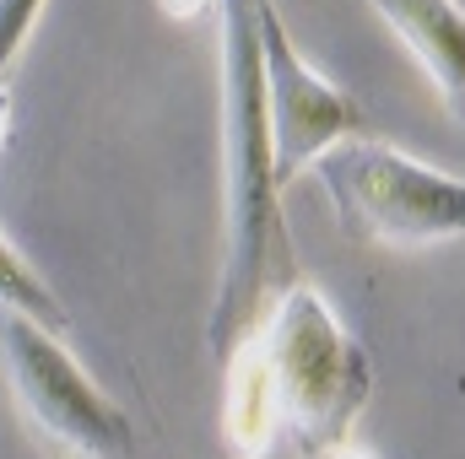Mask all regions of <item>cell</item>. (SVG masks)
Listing matches in <instances>:
<instances>
[{
  "label": "cell",
  "mask_w": 465,
  "mask_h": 459,
  "mask_svg": "<svg viewBox=\"0 0 465 459\" xmlns=\"http://www.w3.org/2000/svg\"><path fill=\"white\" fill-rule=\"evenodd\" d=\"M282 433V395L260 336L232 346L223 362V449L232 459H265Z\"/></svg>",
  "instance_id": "7"
},
{
  "label": "cell",
  "mask_w": 465,
  "mask_h": 459,
  "mask_svg": "<svg viewBox=\"0 0 465 459\" xmlns=\"http://www.w3.org/2000/svg\"><path fill=\"white\" fill-rule=\"evenodd\" d=\"M157 5H163V11H168L173 22H190V16H201V11H212L217 0H157Z\"/></svg>",
  "instance_id": "10"
},
{
  "label": "cell",
  "mask_w": 465,
  "mask_h": 459,
  "mask_svg": "<svg viewBox=\"0 0 465 459\" xmlns=\"http://www.w3.org/2000/svg\"><path fill=\"white\" fill-rule=\"evenodd\" d=\"M325 459H373V454H362V449H351L347 444V449H336V454H325Z\"/></svg>",
  "instance_id": "12"
},
{
  "label": "cell",
  "mask_w": 465,
  "mask_h": 459,
  "mask_svg": "<svg viewBox=\"0 0 465 459\" xmlns=\"http://www.w3.org/2000/svg\"><path fill=\"white\" fill-rule=\"evenodd\" d=\"M254 27H260L265 114H271V141H276V184L287 190L325 151L357 141L368 130V114H362V103L351 98L347 87H336L320 65L303 60V49L292 44L276 0H260Z\"/></svg>",
  "instance_id": "5"
},
{
  "label": "cell",
  "mask_w": 465,
  "mask_h": 459,
  "mask_svg": "<svg viewBox=\"0 0 465 459\" xmlns=\"http://www.w3.org/2000/svg\"><path fill=\"white\" fill-rule=\"evenodd\" d=\"M44 5H49V0H0V82H5V71L16 65V54H22L27 33L38 27Z\"/></svg>",
  "instance_id": "9"
},
{
  "label": "cell",
  "mask_w": 465,
  "mask_h": 459,
  "mask_svg": "<svg viewBox=\"0 0 465 459\" xmlns=\"http://www.w3.org/2000/svg\"><path fill=\"white\" fill-rule=\"evenodd\" d=\"M282 395V427L309 459H325L347 449L351 422L362 416L373 395V356L362 341L336 319L320 287L292 281L271 314L265 330H254Z\"/></svg>",
  "instance_id": "2"
},
{
  "label": "cell",
  "mask_w": 465,
  "mask_h": 459,
  "mask_svg": "<svg viewBox=\"0 0 465 459\" xmlns=\"http://www.w3.org/2000/svg\"><path fill=\"white\" fill-rule=\"evenodd\" d=\"M0 308H11V314H22V319H33V325H44V330H65L71 325V314H65V303L49 292V281L11 249V238L0 232Z\"/></svg>",
  "instance_id": "8"
},
{
  "label": "cell",
  "mask_w": 465,
  "mask_h": 459,
  "mask_svg": "<svg viewBox=\"0 0 465 459\" xmlns=\"http://www.w3.org/2000/svg\"><path fill=\"white\" fill-rule=\"evenodd\" d=\"M331 211L347 238L390 243V249H422L465 238V179H450L417 157H406L390 141L357 135L347 146L325 151L314 162Z\"/></svg>",
  "instance_id": "3"
},
{
  "label": "cell",
  "mask_w": 465,
  "mask_h": 459,
  "mask_svg": "<svg viewBox=\"0 0 465 459\" xmlns=\"http://www.w3.org/2000/svg\"><path fill=\"white\" fill-rule=\"evenodd\" d=\"M11 114H16V98H11V87L0 82V146H5V135H11Z\"/></svg>",
  "instance_id": "11"
},
{
  "label": "cell",
  "mask_w": 465,
  "mask_h": 459,
  "mask_svg": "<svg viewBox=\"0 0 465 459\" xmlns=\"http://www.w3.org/2000/svg\"><path fill=\"white\" fill-rule=\"evenodd\" d=\"M0 367L22 411L44 438L76 459H130L135 454V427L114 395H104L87 367L71 356V346L54 330L0 308Z\"/></svg>",
  "instance_id": "4"
},
{
  "label": "cell",
  "mask_w": 465,
  "mask_h": 459,
  "mask_svg": "<svg viewBox=\"0 0 465 459\" xmlns=\"http://www.w3.org/2000/svg\"><path fill=\"white\" fill-rule=\"evenodd\" d=\"M260 0H217V54H223V276L206 319V346L228 362L232 346L254 336L292 276V232L276 184V141L260 82Z\"/></svg>",
  "instance_id": "1"
},
{
  "label": "cell",
  "mask_w": 465,
  "mask_h": 459,
  "mask_svg": "<svg viewBox=\"0 0 465 459\" xmlns=\"http://www.w3.org/2000/svg\"><path fill=\"white\" fill-rule=\"evenodd\" d=\"M379 11V22L417 54L433 93L465 119V5L460 0H362Z\"/></svg>",
  "instance_id": "6"
}]
</instances>
